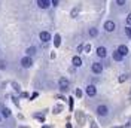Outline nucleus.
<instances>
[{
    "label": "nucleus",
    "instance_id": "obj_5",
    "mask_svg": "<svg viewBox=\"0 0 131 128\" xmlns=\"http://www.w3.org/2000/svg\"><path fill=\"white\" fill-rule=\"evenodd\" d=\"M58 85H60V89H61V91H67V89H69V79L61 78V79L58 80Z\"/></svg>",
    "mask_w": 131,
    "mask_h": 128
},
{
    "label": "nucleus",
    "instance_id": "obj_34",
    "mask_svg": "<svg viewBox=\"0 0 131 128\" xmlns=\"http://www.w3.org/2000/svg\"><path fill=\"white\" fill-rule=\"evenodd\" d=\"M0 119H2V118H0Z\"/></svg>",
    "mask_w": 131,
    "mask_h": 128
},
{
    "label": "nucleus",
    "instance_id": "obj_27",
    "mask_svg": "<svg viewBox=\"0 0 131 128\" xmlns=\"http://www.w3.org/2000/svg\"><path fill=\"white\" fill-rule=\"evenodd\" d=\"M12 85H14V87H15V89H16V91H19V87H18V83H15V82H14V83H12Z\"/></svg>",
    "mask_w": 131,
    "mask_h": 128
},
{
    "label": "nucleus",
    "instance_id": "obj_2",
    "mask_svg": "<svg viewBox=\"0 0 131 128\" xmlns=\"http://www.w3.org/2000/svg\"><path fill=\"white\" fill-rule=\"evenodd\" d=\"M91 70H92L94 74H100V73L103 72V64L101 63H94L92 66H91Z\"/></svg>",
    "mask_w": 131,
    "mask_h": 128
},
{
    "label": "nucleus",
    "instance_id": "obj_9",
    "mask_svg": "<svg viewBox=\"0 0 131 128\" xmlns=\"http://www.w3.org/2000/svg\"><path fill=\"white\" fill-rule=\"evenodd\" d=\"M39 37H40V40L43 43H46L48 40H51V34H49L48 31H42L40 34H39Z\"/></svg>",
    "mask_w": 131,
    "mask_h": 128
},
{
    "label": "nucleus",
    "instance_id": "obj_19",
    "mask_svg": "<svg viewBox=\"0 0 131 128\" xmlns=\"http://www.w3.org/2000/svg\"><path fill=\"white\" fill-rule=\"evenodd\" d=\"M125 2L127 0H116V5L118 6H125Z\"/></svg>",
    "mask_w": 131,
    "mask_h": 128
},
{
    "label": "nucleus",
    "instance_id": "obj_7",
    "mask_svg": "<svg viewBox=\"0 0 131 128\" xmlns=\"http://www.w3.org/2000/svg\"><path fill=\"white\" fill-rule=\"evenodd\" d=\"M95 52H97V55L100 57V58H106L107 57V49L104 48V46H98Z\"/></svg>",
    "mask_w": 131,
    "mask_h": 128
},
{
    "label": "nucleus",
    "instance_id": "obj_21",
    "mask_svg": "<svg viewBox=\"0 0 131 128\" xmlns=\"http://www.w3.org/2000/svg\"><path fill=\"white\" fill-rule=\"evenodd\" d=\"M61 109H63L61 106H55V107H54V113H60L61 112Z\"/></svg>",
    "mask_w": 131,
    "mask_h": 128
},
{
    "label": "nucleus",
    "instance_id": "obj_23",
    "mask_svg": "<svg viewBox=\"0 0 131 128\" xmlns=\"http://www.w3.org/2000/svg\"><path fill=\"white\" fill-rule=\"evenodd\" d=\"M78 12H79V8H76L74 10H72V16H73V18H76V15H78Z\"/></svg>",
    "mask_w": 131,
    "mask_h": 128
},
{
    "label": "nucleus",
    "instance_id": "obj_28",
    "mask_svg": "<svg viewBox=\"0 0 131 128\" xmlns=\"http://www.w3.org/2000/svg\"><path fill=\"white\" fill-rule=\"evenodd\" d=\"M58 5V0H52V6H57Z\"/></svg>",
    "mask_w": 131,
    "mask_h": 128
},
{
    "label": "nucleus",
    "instance_id": "obj_32",
    "mask_svg": "<svg viewBox=\"0 0 131 128\" xmlns=\"http://www.w3.org/2000/svg\"><path fill=\"white\" fill-rule=\"evenodd\" d=\"M92 128H98V127H95V125H92Z\"/></svg>",
    "mask_w": 131,
    "mask_h": 128
},
{
    "label": "nucleus",
    "instance_id": "obj_12",
    "mask_svg": "<svg viewBox=\"0 0 131 128\" xmlns=\"http://www.w3.org/2000/svg\"><path fill=\"white\" fill-rule=\"evenodd\" d=\"M60 45H61V36L60 34H55V37H54V46L55 48H60Z\"/></svg>",
    "mask_w": 131,
    "mask_h": 128
},
{
    "label": "nucleus",
    "instance_id": "obj_6",
    "mask_svg": "<svg viewBox=\"0 0 131 128\" xmlns=\"http://www.w3.org/2000/svg\"><path fill=\"white\" fill-rule=\"evenodd\" d=\"M31 64H33V60L30 58V57H24V58H21V66H23V67L28 69V67H31Z\"/></svg>",
    "mask_w": 131,
    "mask_h": 128
},
{
    "label": "nucleus",
    "instance_id": "obj_10",
    "mask_svg": "<svg viewBox=\"0 0 131 128\" xmlns=\"http://www.w3.org/2000/svg\"><path fill=\"white\" fill-rule=\"evenodd\" d=\"M116 51H118V52H119V54H121V55H122V57L128 55V48H127L125 45H119V46H118V49H116Z\"/></svg>",
    "mask_w": 131,
    "mask_h": 128
},
{
    "label": "nucleus",
    "instance_id": "obj_1",
    "mask_svg": "<svg viewBox=\"0 0 131 128\" xmlns=\"http://www.w3.org/2000/svg\"><path fill=\"white\" fill-rule=\"evenodd\" d=\"M115 28H116V24H115L112 19H109V21H106V23H104V30H106L107 33L115 31Z\"/></svg>",
    "mask_w": 131,
    "mask_h": 128
},
{
    "label": "nucleus",
    "instance_id": "obj_26",
    "mask_svg": "<svg viewBox=\"0 0 131 128\" xmlns=\"http://www.w3.org/2000/svg\"><path fill=\"white\" fill-rule=\"evenodd\" d=\"M78 51H79V52H82V51H83V45H79V46H78Z\"/></svg>",
    "mask_w": 131,
    "mask_h": 128
},
{
    "label": "nucleus",
    "instance_id": "obj_33",
    "mask_svg": "<svg viewBox=\"0 0 131 128\" xmlns=\"http://www.w3.org/2000/svg\"><path fill=\"white\" fill-rule=\"evenodd\" d=\"M116 128H122V127H116Z\"/></svg>",
    "mask_w": 131,
    "mask_h": 128
},
{
    "label": "nucleus",
    "instance_id": "obj_4",
    "mask_svg": "<svg viewBox=\"0 0 131 128\" xmlns=\"http://www.w3.org/2000/svg\"><path fill=\"white\" fill-rule=\"evenodd\" d=\"M85 91H86V95L88 97H94L97 94V87H95V85H88V87L85 88Z\"/></svg>",
    "mask_w": 131,
    "mask_h": 128
},
{
    "label": "nucleus",
    "instance_id": "obj_22",
    "mask_svg": "<svg viewBox=\"0 0 131 128\" xmlns=\"http://www.w3.org/2000/svg\"><path fill=\"white\" fill-rule=\"evenodd\" d=\"M83 51H85V52H90L91 51V45H83Z\"/></svg>",
    "mask_w": 131,
    "mask_h": 128
},
{
    "label": "nucleus",
    "instance_id": "obj_25",
    "mask_svg": "<svg viewBox=\"0 0 131 128\" xmlns=\"http://www.w3.org/2000/svg\"><path fill=\"white\" fill-rule=\"evenodd\" d=\"M125 79H127V78H125V74H122V76H119V79H118V80H119V82H124Z\"/></svg>",
    "mask_w": 131,
    "mask_h": 128
},
{
    "label": "nucleus",
    "instance_id": "obj_29",
    "mask_svg": "<svg viewBox=\"0 0 131 128\" xmlns=\"http://www.w3.org/2000/svg\"><path fill=\"white\" fill-rule=\"evenodd\" d=\"M0 69H5V61H0Z\"/></svg>",
    "mask_w": 131,
    "mask_h": 128
},
{
    "label": "nucleus",
    "instance_id": "obj_20",
    "mask_svg": "<svg viewBox=\"0 0 131 128\" xmlns=\"http://www.w3.org/2000/svg\"><path fill=\"white\" fill-rule=\"evenodd\" d=\"M125 21H127V25H130V27H131V14L127 15V19H125Z\"/></svg>",
    "mask_w": 131,
    "mask_h": 128
},
{
    "label": "nucleus",
    "instance_id": "obj_3",
    "mask_svg": "<svg viewBox=\"0 0 131 128\" xmlns=\"http://www.w3.org/2000/svg\"><path fill=\"white\" fill-rule=\"evenodd\" d=\"M107 113H109V107L104 106V104H100L97 107V115L98 116H106Z\"/></svg>",
    "mask_w": 131,
    "mask_h": 128
},
{
    "label": "nucleus",
    "instance_id": "obj_8",
    "mask_svg": "<svg viewBox=\"0 0 131 128\" xmlns=\"http://www.w3.org/2000/svg\"><path fill=\"white\" fill-rule=\"evenodd\" d=\"M37 6L40 9H48L51 6V0H37Z\"/></svg>",
    "mask_w": 131,
    "mask_h": 128
},
{
    "label": "nucleus",
    "instance_id": "obj_17",
    "mask_svg": "<svg viewBox=\"0 0 131 128\" xmlns=\"http://www.w3.org/2000/svg\"><path fill=\"white\" fill-rule=\"evenodd\" d=\"M125 34H127L128 37H131V27H130V25H127V27H125Z\"/></svg>",
    "mask_w": 131,
    "mask_h": 128
},
{
    "label": "nucleus",
    "instance_id": "obj_18",
    "mask_svg": "<svg viewBox=\"0 0 131 128\" xmlns=\"http://www.w3.org/2000/svg\"><path fill=\"white\" fill-rule=\"evenodd\" d=\"M34 52H36V48H34V46L27 49V54H28V55H31V54H34Z\"/></svg>",
    "mask_w": 131,
    "mask_h": 128
},
{
    "label": "nucleus",
    "instance_id": "obj_16",
    "mask_svg": "<svg viewBox=\"0 0 131 128\" xmlns=\"http://www.w3.org/2000/svg\"><path fill=\"white\" fill-rule=\"evenodd\" d=\"M34 118H36V119H39L40 122H45V116L40 115V113H36V115H34Z\"/></svg>",
    "mask_w": 131,
    "mask_h": 128
},
{
    "label": "nucleus",
    "instance_id": "obj_13",
    "mask_svg": "<svg viewBox=\"0 0 131 128\" xmlns=\"http://www.w3.org/2000/svg\"><path fill=\"white\" fill-rule=\"evenodd\" d=\"M112 57H113V60L115 61H122L124 60V57L118 52V51H113V54H112Z\"/></svg>",
    "mask_w": 131,
    "mask_h": 128
},
{
    "label": "nucleus",
    "instance_id": "obj_15",
    "mask_svg": "<svg viewBox=\"0 0 131 128\" xmlns=\"http://www.w3.org/2000/svg\"><path fill=\"white\" fill-rule=\"evenodd\" d=\"M2 113H3V116H5V118H9V116H10V110H9V109H6V107L2 110Z\"/></svg>",
    "mask_w": 131,
    "mask_h": 128
},
{
    "label": "nucleus",
    "instance_id": "obj_11",
    "mask_svg": "<svg viewBox=\"0 0 131 128\" xmlns=\"http://www.w3.org/2000/svg\"><path fill=\"white\" fill-rule=\"evenodd\" d=\"M72 64H73L74 67H81L82 66V58L78 55H74L73 58H72Z\"/></svg>",
    "mask_w": 131,
    "mask_h": 128
},
{
    "label": "nucleus",
    "instance_id": "obj_31",
    "mask_svg": "<svg viewBox=\"0 0 131 128\" xmlns=\"http://www.w3.org/2000/svg\"><path fill=\"white\" fill-rule=\"evenodd\" d=\"M42 128H49V127H48V125H45V127H42Z\"/></svg>",
    "mask_w": 131,
    "mask_h": 128
},
{
    "label": "nucleus",
    "instance_id": "obj_24",
    "mask_svg": "<svg viewBox=\"0 0 131 128\" xmlns=\"http://www.w3.org/2000/svg\"><path fill=\"white\" fill-rule=\"evenodd\" d=\"M76 97H78V98H81L82 97V91L81 89H76Z\"/></svg>",
    "mask_w": 131,
    "mask_h": 128
},
{
    "label": "nucleus",
    "instance_id": "obj_14",
    "mask_svg": "<svg viewBox=\"0 0 131 128\" xmlns=\"http://www.w3.org/2000/svg\"><path fill=\"white\" fill-rule=\"evenodd\" d=\"M88 33H90L91 37H97V36H98V30H97V28H94V27L90 28V31H88Z\"/></svg>",
    "mask_w": 131,
    "mask_h": 128
},
{
    "label": "nucleus",
    "instance_id": "obj_30",
    "mask_svg": "<svg viewBox=\"0 0 131 128\" xmlns=\"http://www.w3.org/2000/svg\"><path fill=\"white\" fill-rule=\"evenodd\" d=\"M66 128H73V127H72V124H67V125H66Z\"/></svg>",
    "mask_w": 131,
    "mask_h": 128
}]
</instances>
